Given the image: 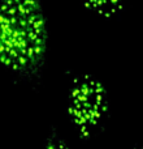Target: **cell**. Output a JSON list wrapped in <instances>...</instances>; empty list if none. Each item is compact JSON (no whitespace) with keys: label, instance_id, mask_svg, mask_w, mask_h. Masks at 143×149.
I'll return each instance as SVG.
<instances>
[{"label":"cell","instance_id":"1","mask_svg":"<svg viewBox=\"0 0 143 149\" xmlns=\"http://www.w3.org/2000/svg\"><path fill=\"white\" fill-rule=\"evenodd\" d=\"M47 21L41 0H1L0 63L22 80L38 79L46 60Z\"/></svg>","mask_w":143,"mask_h":149},{"label":"cell","instance_id":"4","mask_svg":"<svg viewBox=\"0 0 143 149\" xmlns=\"http://www.w3.org/2000/svg\"><path fill=\"white\" fill-rule=\"evenodd\" d=\"M44 149H70V147L60 137L57 131L54 128L51 131V134H50V136L47 137Z\"/></svg>","mask_w":143,"mask_h":149},{"label":"cell","instance_id":"3","mask_svg":"<svg viewBox=\"0 0 143 149\" xmlns=\"http://www.w3.org/2000/svg\"><path fill=\"white\" fill-rule=\"evenodd\" d=\"M128 1L129 0H81V3L87 9L103 17H113L121 13Z\"/></svg>","mask_w":143,"mask_h":149},{"label":"cell","instance_id":"2","mask_svg":"<svg viewBox=\"0 0 143 149\" xmlns=\"http://www.w3.org/2000/svg\"><path fill=\"white\" fill-rule=\"evenodd\" d=\"M68 115L83 139H90L108 116V93L99 80L83 74L73 80L68 95Z\"/></svg>","mask_w":143,"mask_h":149}]
</instances>
